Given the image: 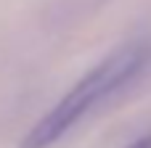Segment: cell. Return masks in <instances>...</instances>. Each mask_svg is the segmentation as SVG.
I'll use <instances>...</instances> for the list:
<instances>
[{
    "label": "cell",
    "instance_id": "cell-1",
    "mask_svg": "<svg viewBox=\"0 0 151 148\" xmlns=\"http://www.w3.org/2000/svg\"><path fill=\"white\" fill-rule=\"evenodd\" d=\"M146 48L143 45H127L109 58H104L98 66H93L64 98L56 101V106L40 117L29 132L21 138L19 148H50L56 140H61L96 103L109 98L114 90L127 85L146 64Z\"/></svg>",
    "mask_w": 151,
    "mask_h": 148
},
{
    "label": "cell",
    "instance_id": "cell-2",
    "mask_svg": "<svg viewBox=\"0 0 151 148\" xmlns=\"http://www.w3.org/2000/svg\"><path fill=\"white\" fill-rule=\"evenodd\" d=\"M127 148H151V132H146V135H141L138 140H133Z\"/></svg>",
    "mask_w": 151,
    "mask_h": 148
}]
</instances>
